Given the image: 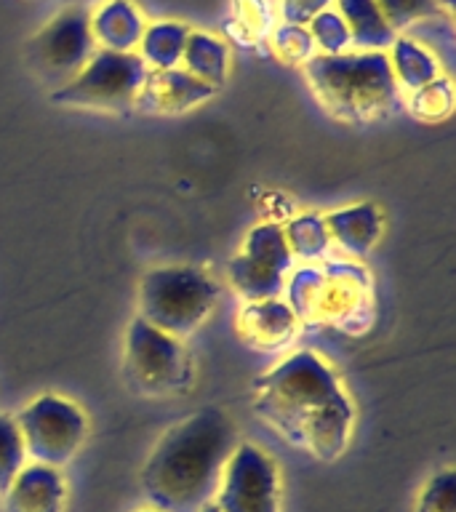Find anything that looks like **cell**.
<instances>
[{
  "mask_svg": "<svg viewBox=\"0 0 456 512\" xmlns=\"http://www.w3.org/2000/svg\"><path fill=\"white\" fill-rule=\"evenodd\" d=\"M387 59H390L392 78H395L400 91L403 88L406 91H416V88L427 86L430 80H435L440 75L438 56L411 38L392 40Z\"/></svg>",
  "mask_w": 456,
  "mask_h": 512,
  "instance_id": "d6986e66",
  "label": "cell"
},
{
  "mask_svg": "<svg viewBox=\"0 0 456 512\" xmlns=\"http://www.w3.org/2000/svg\"><path fill=\"white\" fill-rule=\"evenodd\" d=\"M179 64H184V70L203 80L206 86L219 91L224 86V80H227V70H230V54H227V46L222 40L214 38V35L190 32Z\"/></svg>",
  "mask_w": 456,
  "mask_h": 512,
  "instance_id": "ac0fdd59",
  "label": "cell"
},
{
  "mask_svg": "<svg viewBox=\"0 0 456 512\" xmlns=\"http://www.w3.org/2000/svg\"><path fill=\"white\" fill-rule=\"evenodd\" d=\"M214 496L219 512H280L278 464L254 443H238Z\"/></svg>",
  "mask_w": 456,
  "mask_h": 512,
  "instance_id": "8fae6325",
  "label": "cell"
},
{
  "mask_svg": "<svg viewBox=\"0 0 456 512\" xmlns=\"http://www.w3.org/2000/svg\"><path fill=\"white\" fill-rule=\"evenodd\" d=\"M408 110L419 120H427V123L446 120L451 115V110H454V86H451V80L438 75L427 86L411 91V96H408Z\"/></svg>",
  "mask_w": 456,
  "mask_h": 512,
  "instance_id": "7402d4cb",
  "label": "cell"
},
{
  "mask_svg": "<svg viewBox=\"0 0 456 512\" xmlns=\"http://www.w3.org/2000/svg\"><path fill=\"white\" fill-rule=\"evenodd\" d=\"M310 30V38L315 43V48H320V54H344L350 48V32H347V24L342 22V16L336 14L334 8H328L323 14H318L307 24Z\"/></svg>",
  "mask_w": 456,
  "mask_h": 512,
  "instance_id": "d4e9b609",
  "label": "cell"
},
{
  "mask_svg": "<svg viewBox=\"0 0 456 512\" xmlns=\"http://www.w3.org/2000/svg\"><path fill=\"white\" fill-rule=\"evenodd\" d=\"M254 414L320 462H334L344 454L355 422V406L339 376L310 350L294 352L256 376Z\"/></svg>",
  "mask_w": 456,
  "mask_h": 512,
  "instance_id": "6da1fadb",
  "label": "cell"
},
{
  "mask_svg": "<svg viewBox=\"0 0 456 512\" xmlns=\"http://www.w3.org/2000/svg\"><path fill=\"white\" fill-rule=\"evenodd\" d=\"M235 443L222 408H203L160 438L142 470L144 496L160 512H198L219 488Z\"/></svg>",
  "mask_w": 456,
  "mask_h": 512,
  "instance_id": "7a4b0ae2",
  "label": "cell"
},
{
  "mask_svg": "<svg viewBox=\"0 0 456 512\" xmlns=\"http://www.w3.org/2000/svg\"><path fill=\"white\" fill-rule=\"evenodd\" d=\"M219 302V286L195 267H160L139 286V318L182 339L203 326Z\"/></svg>",
  "mask_w": 456,
  "mask_h": 512,
  "instance_id": "5b68a950",
  "label": "cell"
},
{
  "mask_svg": "<svg viewBox=\"0 0 456 512\" xmlns=\"http://www.w3.org/2000/svg\"><path fill=\"white\" fill-rule=\"evenodd\" d=\"M334 3L336 14L342 16L350 32V46L360 51H387L392 40L398 38L390 30V24L384 22L376 0H334Z\"/></svg>",
  "mask_w": 456,
  "mask_h": 512,
  "instance_id": "e0dca14e",
  "label": "cell"
},
{
  "mask_svg": "<svg viewBox=\"0 0 456 512\" xmlns=\"http://www.w3.org/2000/svg\"><path fill=\"white\" fill-rule=\"evenodd\" d=\"M214 96V88L190 75L184 67L147 70L142 88L134 99V107L150 112V115H179V112L192 110Z\"/></svg>",
  "mask_w": 456,
  "mask_h": 512,
  "instance_id": "7c38bea8",
  "label": "cell"
},
{
  "mask_svg": "<svg viewBox=\"0 0 456 512\" xmlns=\"http://www.w3.org/2000/svg\"><path fill=\"white\" fill-rule=\"evenodd\" d=\"M304 75L331 118L368 126L392 118L403 107V91L392 78L387 51L315 54L304 62Z\"/></svg>",
  "mask_w": 456,
  "mask_h": 512,
  "instance_id": "3957f363",
  "label": "cell"
},
{
  "mask_svg": "<svg viewBox=\"0 0 456 512\" xmlns=\"http://www.w3.org/2000/svg\"><path fill=\"white\" fill-rule=\"evenodd\" d=\"M198 512H219V507H216L214 502H208V504H203V507H200Z\"/></svg>",
  "mask_w": 456,
  "mask_h": 512,
  "instance_id": "f546056e",
  "label": "cell"
},
{
  "mask_svg": "<svg viewBox=\"0 0 456 512\" xmlns=\"http://www.w3.org/2000/svg\"><path fill=\"white\" fill-rule=\"evenodd\" d=\"M14 422L22 432L27 456L46 467L72 462L88 435L86 414L72 400L59 395H40Z\"/></svg>",
  "mask_w": 456,
  "mask_h": 512,
  "instance_id": "9c48e42d",
  "label": "cell"
},
{
  "mask_svg": "<svg viewBox=\"0 0 456 512\" xmlns=\"http://www.w3.org/2000/svg\"><path fill=\"white\" fill-rule=\"evenodd\" d=\"M91 38L96 48L115 54H136V46L144 35V16L131 0H102L88 11Z\"/></svg>",
  "mask_w": 456,
  "mask_h": 512,
  "instance_id": "9a60e30c",
  "label": "cell"
},
{
  "mask_svg": "<svg viewBox=\"0 0 456 512\" xmlns=\"http://www.w3.org/2000/svg\"><path fill=\"white\" fill-rule=\"evenodd\" d=\"M294 256L288 251L283 227L264 222L248 232L246 243L227 264V278L232 291L243 302H262V299H280L286 291L288 272Z\"/></svg>",
  "mask_w": 456,
  "mask_h": 512,
  "instance_id": "30bf717a",
  "label": "cell"
},
{
  "mask_svg": "<svg viewBox=\"0 0 456 512\" xmlns=\"http://www.w3.org/2000/svg\"><path fill=\"white\" fill-rule=\"evenodd\" d=\"M376 6H379L384 22L390 24L395 35L400 30H408L419 22H430V19H438L443 14L440 0H376Z\"/></svg>",
  "mask_w": 456,
  "mask_h": 512,
  "instance_id": "603a6c76",
  "label": "cell"
},
{
  "mask_svg": "<svg viewBox=\"0 0 456 512\" xmlns=\"http://www.w3.org/2000/svg\"><path fill=\"white\" fill-rule=\"evenodd\" d=\"M331 243L350 256H366L379 243L384 230L382 211L374 203H355V206L336 208L323 214Z\"/></svg>",
  "mask_w": 456,
  "mask_h": 512,
  "instance_id": "2e32d148",
  "label": "cell"
},
{
  "mask_svg": "<svg viewBox=\"0 0 456 512\" xmlns=\"http://www.w3.org/2000/svg\"><path fill=\"white\" fill-rule=\"evenodd\" d=\"M24 464H27V451H24L22 432L11 416L0 414V496L6 494Z\"/></svg>",
  "mask_w": 456,
  "mask_h": 512,
  "instance_id": "cb8c5ba5",
  "label": "cell"
},
{
  "mask_svg": "<svg viewBox=\"0 0 456 512\" xmlns=\"http://www.w3.org/2000/svg\"><path fill=\"white\" fill-rule=\"evenodd\" d=\"M334 0H280V14L286 24H307L318 14L328 11Z\"/></svg>",
  "mask_w": 456,
  "mask_h": 512,
  "instance_id": "83f0119b",
  "label": "cell"
},
{
  "mask_svg": "<svg viewBox=\"0 0 456 512\" xmlns=\"http://www.w3.org/2000/svg\"><path fill=\"white\" fill-rule=\"evenodd\" d=\"M64 499L62 472L46 464H24L3 494V512H62Z\"/></svg>",
  "mask_w": 456,
  "mask_h": 512,
  "instance_id": "5bb4252c",
  "label": "cell"
},
{
  "mask_svg": "<svg viewBox=\"0 0 456 512\" xmlns=\"http://www.w3.org/2000/svg\"><path fill=\"white\" fill-rule=\"evenodd\" d=\"M272 48L278 51L283 62L291 64H304L315 56V43L304 24H280L272 35Z\"/></svg>",
  "mask_w": 456,
  "mask_h": 512,
  "instance_id": "484cf974",
  "label": "cell"
},
{
  "mask_svg": "<svg viewBox=\"0 0 456 512\" xmlns=\"http://www.w3.org/2000/svg\"><path fill=\"white\" fill-rule=\"evenodd\" d=\"M283 238H286L291 256H299V259H307V262H320L328 254V248H331L326 219H323L320 211L294 216L283 227Z\"/></svg>",
  "mask_w": 456,
  "mask_h": 512,
  "instance_id": "44dd1931",
  "label": "cell"
},
{
  "mask_svg": "<svg viewBox=\"0 0 456 512\" xmlns=\"http://www.w3.org/2000/svg\"><path fill=\"white\" fill-rule=\"evenodd\" d=\"M147 75V64L136 54H115L96 48L83 70L56 88L51 102L80 110L126 112L134 107V99Z\"/></svg>",
  "mask_w": 456,
  "mask_h": 512,
  "instance_id": "52a82bcc",
  "label": "cell"
},
{
  "mask_svg": "<svg viewBox=\"0 0 456 512\" xmlns=\"http://www.w3.org/2000/svg\"><path fill=\"white\" fill-rule=\"evenodd\" d=\"M56 3H62L64 8H88V11H91V8L99 6L102 0H56Z\"/></svg>",
  "mask_w": 456,
  "mask_h": 512,
  "instance_id": "f1b7e54d",
  "label": "cell"
},
{
  "mask_svg": "<svg viewBox=\"0 0 456 512\" xmlns=\"http://www.w3.org/2000/svg\"><path fill=\"white\" fill-rule=\"evenodd\" d=\"M94 51L88 8H62L46 27L32 35L24 59L27 70L54 94L86 67Z\"/></svg>",
  "mask_w": 456,
  "mask_h": 512,
  "instance_id": "ba28073f",
  "label": "cell"
},
{
  "mask_svg": "<svg viewBox=\"0 0 456 512\" xmlns=\"http://www.w3.org/2000/svg\"><path fill=\"white\" fill-rule=\"evenodd\" d=\"M416 512H456V475L454 470L438 472L427 480L419 494Z\"/></svg>",
  "mask_w": 456,
  "mask_h": 512,
  "instance_id": "4316f807",
  "label": "cell"
},
{
  "mask_svg": "<svg viewBox=\"0 0 456 512\" xmlns=\"http://www.w3.org/2000/svg\"><path fill=\"white\" fill-rule=\"evenodd\" d=\"M142 512H160V510H142Z\"/></svg>",
  "mask_w": 456,
  "mask_h": 512,
  "instance_id": "4dcf8cb0",
  "label": "cell"
},
{
  "mask_svg": "<svg viewBox=\"0 0 456 512\" xmlns=\"http://www.w3.org/2000/svg\"><path fill=\"white\" fill-rule=\"evenodd\" d=\"M192 358L179 339L163 334L136 315L128 323L123 347V376L136 395L166 398L187 392L192 384Z\"/></svg>",
  "mask_w": 456,
  "mask_h": 512,
  "instance_id": "8992f818",
  "label": "cell"
},
{
  "mask_svg": "<svg viewBox=\"0 0 456 512\" xmlns=\"http://www.w3.org/2000/svg\"><path fill=\"white\" fill-rule=\"evenodd\" d=\"M296 328H299V320L286 299L246 302L238 312V334L256 350H283L296 336Z\"/></svg>",
  "mask_w": 456,
  "mask_h": 512,
  "instance_id": "4fadbf2b",
  "label": "cell"
},
{
  "mask_svg": "<svg viewBox=\"0 0 456 512\" xmlns=\"http://www.w3.org/2000/svg\"><path fill=\"white\" fill-rule=\"evenodd\" d=\"M283 294H288L286 304L304 326L360 334L374 318V283L358 264L323 262L302 267L291 275Z\"/></svg>",
  "mask_w": 456,
  "mask_h": 512,
  "instance_id": "277c9868",
  "label": "cell"
},
{
  "mask_svg": "<svg viewBox=\"0 0 456 512\" xmlns=\"http://www.w3.org/2000/svg\"><path fill=\"white\" fill-rule=\"evenodd\" d=\"M190 30L182 22H155L144 27V35L139 40V59L147 64V70H171L179 67L184 54Z\"/></svg>",
  "mask_w": 456,
  "mask_h": 512,
  "instance_id": "ffe728a7",
  "label": "cell"
}]
</instances>
